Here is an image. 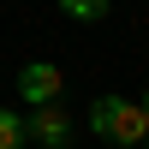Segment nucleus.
<instances>
[{
	"label": "nucleus",
	"instance_id": "f257e3e1",
	"mask_svg": "<svg viewBox=\"0 0 149 149\" xmlns=\"http://www.w3.org/2000/svg\"><path fill=\"white\" fill-rule=\"evenodd\" d=\"M90 131H102L107 143L131 149V143L149 137V113H143V102H125V95H95V107H90Z\"/></svg>",
	"mask_w": 149,
	"mask_h": 149
},
{
	"label": "nucleus",
	"instance_id": "f03ea898",
	"mask_svg": "<svg viewBox=\"0 0 149 149\" xmlns=\"http://www.w3.org/2000/svg\"><path fill=\"white\" fill-rule=\"evenodd\" d=\"M60 90H66V72H60V66H48V60H30V66L18 72V95H24L30 107L60 102Z\"/></svg>",
	"mask_w": 149,
	"mask_h": 149
},
{
	"label": "nucleus",
	"instance_id": "7ed1b4c3",
	"mask_svg": "<svg viewBox=\"0 0 149 149\" xmlns=\"http://www.w3.org/2000/svg\"><path fill=\"white\" fill-rule=\"evenodd\" d=\"M24 125H30V137L42 143V149H66V137H72V113H66L60 102L30 107V119H24Z\"/></svg>",
	"mask_w": 149,
	"mask_h": 149
},
{
	"label": "nucleus",
	"instance_id": "20e7f679",
	"mask_svg": "<svg viewBox=\"0 0 149 149\" xmlns=\"http://www.w3.org/2000/svg\"><path fill=\"white\" fill-rule=\"evenodd\" d=\"M24 143H30V125H24V113L0 107V149H24Z\"/></svg>",
	"mask_w": 149,
	"mask_h": 149
},
{
	"label": "nucleus",
	"instance_id": "39448f33",
	"mask_svg": "<svg viewBox=\"0 0 149 149\" xmlns=\"http://www.w3.org/2000/svg\"><path fill=\"white\" fill-rule=\"evenodd\" d=\"M107 6H113V0H60V12H66V18H78V24L107 18Z\"/></svg>",
	"mask_w": 149,
	"mask_h": 149
},
{
	"label": "nucleus",
	"instance_id": "423d86ee",
	"mask_svg": "<svg viewBox=\"0 0 149 149\" xmlns=\"http://www.w3.org/2000/svg\"><path fill=\"white\" fill-rule=\"evenodd\" d=\"M143 113H149V95H143Z\"/></svg>",
	"mask_w": 149,
	"mask_h": 149
},
{
	"label": "nucleus",
	"instance_id": "0eeeda50",
	"mask_svg": "<svg viewBox=\"0 0 149 149\" xmlns=\"http://www.w3.org/2000/svg\"><path fill=\"white\" fill-rule=\"evenodd\" d=\"M107 149H119V143H107Z\"/></svg>",
	"mask_w": 149,
	"mask_h": 149
},
{
	"label": "nucleus",
	"instance_id": "6e6552de",
	"mask_svg": "<svg viewBox=\"0 0 149 149\" xmlns=\"http://www.w3.org/2000/svg\"><path fill=\"white\" fill-rule=\"evenodd\" d=\"M143 149H149V137H143Z\"/></svg>",
	"mask_w": 149,
	"mask_h": 149
}]
</instances>
